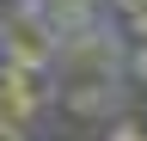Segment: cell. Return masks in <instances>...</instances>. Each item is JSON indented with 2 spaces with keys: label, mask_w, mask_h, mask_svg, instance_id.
Here are the masks:
<instances>
[{
  "label": "cell",
  "mask_w": 147,
  "mask_h": 141,
  "mask_svg": "<svg viewBox=\"0 0 147 141\" xmlns=\"http://www.w3.org/2000/svg\"><path fill=\"white\" fill-rule=\"evenodd\" d=\"M98 25V0H49V31L55 37H80V31H92Z\"/></svg>",
  "instance_id": "cell-2"
},
{
  "label": "cell",
  "mask_w": 147,
  "mask_h": 141,
  "mask_svg": "<svg viewBox=\"0 0 147 141\" xmlns=\"http://www.w3.org/2000/svg\"><path fill=\"white\" fill-rule=\"evenodd\" d=\"M110 6H117L123 19H135V12H147V0H110Z\"/></svg>",
  "instance_id": "cell-5"
},
{
  "label": "cell",
  "mask_w": 147,
  "mask_h": 141,
  "mask_svg": "<svg viewBox=\"0 0 147 141\" xmlns=\"http://www.w3.org/2000/svg\"><path fill=\"white\" fill-rule=\"evenodd\" d=\"M129 31H135V43H147V12H135V19H129Z\"/></svg>",
  "instance_id": "cell-6"
},
{
  "label": "cell",
  "mask_w": 147,
  "mask_h": 141,
  "mask_svg": "<svg viewBox=\"0 0 147 141\" xmlns=\"http://www.w3.org/2000/svg\"><path fill=\"white\" fill-rule=\"evenodd\" d=\"M104 141H147V129L135 117H110V129H104Z\"/></svg>",
  "instance_id": "cell-3"
},
{
  "label": "cell",
  "mask_w": 147,
  "mask_h": 141,
  "mask_svg": "<svg viewBox=\"0 0 147 141\" xmlns=\"http://www.w3.org/2000/svg\"><path fill=\"white\" fill-rule=\"evenodd\" d=\"M123 74L147 86V43H135V49H129V55H123Z\"/></svg>",
  "instance_id": "cell-4"
},
{
  "label": "cell",
  "mask_w": 147,
  "mask_h": 141,
  "mask_svg": "<svg viewBox=\"0 0 147 141\" xmlns=\"http://www.w3.org/2000/svg\"><path fill=\"white\" fill-rule=\"evenodd\" d=\"M61 104L74 117H129L123 111V74H110V80H61Z\"/></svg>",
  "instance_id": "cell-1"
}]
</instances>
